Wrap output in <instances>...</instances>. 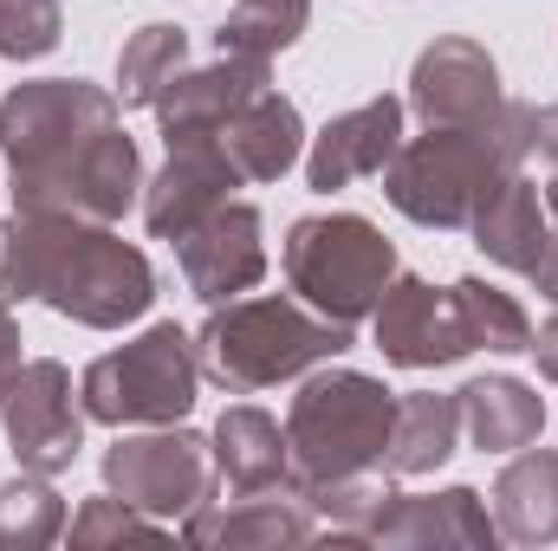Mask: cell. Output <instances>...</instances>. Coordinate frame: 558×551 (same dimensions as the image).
<instances>
[{
  "label": "cell",
  "mask_w": 558,
  "mask_h": 551,
  "mask_svg": "<svg viewBox=\"0 0 558 551\" xmlns=\"http://www.w3.org/2000/svg\"><path fill=\"white\" fill-rule=\"evenodd\" d=\"M397 428V390L364 370H305L292 409H286V448H292V493L331 487L351 474H377Z\"/></svg>",
  "instance_id": "obj_5"
},
{
  "label": "cell",
  "mask_w": 558,
  "mask_h": 551,
  "mask_svg": "<svg viewBox=\"0 0 558 551\" xmlns=\"http://www.w3.org/2000/svg\"><path fill=\"white\" fill-rule=\"evenodd\" d=\"M279 267H286V285L312 311H325L338 325H364L377 311V298L390 292V279L403 273L397 241H384L377 221L344 215V208L299 215L286 228V241H279Z\"/></svg>",
  "instance_id": "obj_6"
},
{
  "label": "cell",
  "mask_w": 558,
  "mask_h": 551,
  "mask_svg": "<svg viewBox=\"0 0 558 551\" xmlns=\"http://www.w3.org/2000/svg\"><path fill=\"white\" fill-rule=\"evenodd\" d=\"M526 351H533L539 377H553V383H558V305H553V318H546V325L533 331V344H526Z\"/></svg>",
  "instance_id": "obj_31"
},
{
  "label": "cell",
  "mask_w": 558,
  "mask_h": 551,
  "mask_svg": "<svg viewBox=\"0 0 558 551\" xmlns=\"http://www.w3.org/2000/svg\"><path fill=\"white\" fill-rule=\"evenodd\" d=\"M0 156L13 215L124 221L143 201L137 137L118 118V91L85 78H26L0 98Z\"/></svg>",
  "instance_id": "obj_1"
},
{
  "label": "cell",
  "mask_w": 558,
  "mask_h": 551,
  "mask_svg": "<svg viewBox=\"0 0 558 551\" xmlns=\"http://www.w3.org/2000/svg\"><path fill=\"white\" fill-rule=\"evenodd\" d=\"M454 292V305H461V325H468V344L474 351H494V357H520L526 344H533V318H526V305L513 298V292H500V285H487V279H454L448 285Z\"/></svg>",
  "instance_id": "obj_26"
},
{
  "label": "cell",
  "mask_w": 558,
  "mask_h": 551,
  "mask_svg": "<svg viewBox=\"0 0 558 551\" xmlns=\"http://www.w3.org/2000/svg\"><path fill=\"white\" fill-rule=\"evenodd\" d=\"M189 546H228V551H274V546H312L318 539V513L292 493V487H267V493H234V500H202L182 519Z\"/></svg>",
  "instance_id": "obj_15"
},
{
  "label": "cell",
  "mask_w": 558,
  "mask_h": 551,
  "mask_svg": "<svg viewBox=\"0 0 558 551\" xmlns=\"http://www.w3.org/2000/svg\"><path fill=\"white\" fill-rule=\"evenodd\" d=\"M65 539V500L46 474H26L0 487V551H39Z\"/></svg>",
  "instance_id": "obj_27"
},
{
  "label": "cell",
  "mask_w": 558,
  "mask_h": 551,
  "mask_svg": "<svg viewBox=\"0 0 558 551\" xmlns=\"http://www.w3.org/2000/svg\"><path fill=\"white\" fill-rule=\"evenodd\" d=\"M175 247V267L202 305H228L267 279V221L254 201H221L208 221H195Z\"/></svg>",
  "instance_id": "obj_11"
},
{
  "label": "cell",
  "mask_w": 558,
  "mask_h": 551,
  "mask_svg": "<svg viewBox=\"0 0 558 551\" xmlns=\"http://www.w3.org/2000/svg\"><path fill=\"white\" fill-rule=\"evenodd\" d=\"M422 124H487L507 111V91H500V65L481 39H428L410 65V98Z\"/></svg>",
  "instance_id": "obj_12"
},
{
  "label": "cell",
  "mask_w": 558,
  "mask_h": 551,
  "mask_svg": "<svg viewBox=\"0 0 558 551\" xmlns=\"http://www.w3.org/2000/svg\"><path fill=\"white\" fill-rule=\"evenodd\" d=\"M234 188H247L228 156L215 149H169V162L143 182V228L156 241H182L195 221H208L221 201H234Z\"/></svg>",
  "instance_id": "obj_18"
},
{
  "label": "cell",
  "mask_w": 558,
  "mask_h": 551,
  "mask_svg": "<svg viewBox=\"0 0 558 551\" xmlns=\"http://www.w3.org/2000/svg\"><path fill=\"white\" fill-rule=\"evenodd\" d=\"M461 441V403L454 396H435V390H410L397 396V428H390V448H384V474H435Z\"/></svg>",
  "instance_id": "obj_23"
},
{
  "label": "cell",
  "mask_w": 558,
  "mask_h": 551,
  "mask_svg": "<svg viewBox=\"0 0 558 551\" xmlns=\"http://www.w3.org/2000/svg\"><path fill=\"white\" fill-rule=\"evenodd\" d=\"M0 298H33L72 325L118 331L156 305V267L111 221L13 215L0 228Z\"/></svg>",
  "instance_id": "obj_2"
},
{
  "label": "cell",
  "mask_w": 558,
  "mask_h": 551,
  "mask_svg": "<svg viewBox=\"0 0 558 551\" xmlns=\"http://www.w3.org/2000/svg\"><path fill=\"white\" fill-rule=\"evenodd\" d=\"M371 331H377L384 364H397V370H441V364H461L474 351L454 292L448 285H428L416 273L390 279V292L371 311Z\"/></svg>",
  "instance_id": "obj_10"
},
{
  "label": "cell",
  "mask_w": 558,
  "mask_h": 551,
  "mask_svg": "<svg viewBox=\"0 0 558 551\" xmlns=\"http://www.w3.org/2000/svg\"><path fill=\"white\" fill-rule=\"evenodd\" d=\"M0 428L26 474L59 480L85 448V403H72V370L59 357H26L0 396Z\"/></svg>",
  "instance_id": "obj_9"
},
{
  "label": "cell",
  "mask_w": 558,
  "mask_h": 551,
  "mask_svg": "<svg viewBox=\"0 0 558 551\" xmlns=\"http://www.w3.org/2000/svg\"><path fill=\"white\" fill-rule=\"evenodd\" d=\"M189 65V33L169 20H149L118 52V105H156L162 85Z\"/></svg>",
  "instance_id": "obj_25"
},
{
  "label": "cell",
  "mask_w": 558,
  "mask_h": 551,
  "mask_svg": "<svg viewBox=\"0 0 558 551\" xmlns=\"http://www.w3.org/2000/svg\"><path fill=\"white\" fill-rule=\"evenodd\" d=\"M195 390H202V357H195V338L162 318L149 325L143 338L105 351L85 364L78 377V403L92 421H111V428H162V421H189L195 409Z\"/></svg>",
  "instance_id": "obj_7"
},
{
  "label": "cell",
  "mask_w": 558,
  "mask_h": 551,
  "mask_svg": "<svg viewBox=\"0 0 558 551\" xmlns=\"http://www.w3.org/2000/svg\"><path fill=\"white\" fill-rule=\"evenodd\" d=\"M533 156H546L558 169V105H546V111L533 105Z\"/></svg>",
  "instance_id": "obj_32"
},
{
  "label": "cell",
  "mask_w": 558,
  "mask_h": 551,
  "mask_svg": "<svg viewBox=\"0 0 558 551\" xmlns=\"http://www.w3.org/2000/svg\"><path fill=\"white\" fill-rule=\"evenodd\" d=\"M468 234H474V247H481L494 267L533 279L539 254H546V241H553V215H546L539 182H533L526 169H513V175L487 195V208L468 221Z\"/></svg>",
  "instance_id": "obj_20"
},
{
  "label": "cell",
  "mask_w": 558,
  "mask_h": 551,
  "mask_svg": "<svg viewBox=\"0 0 558 551\" xmlns=\"http://www.w3.org/2000/svg\"><path fill=\"white\" fill-rule=\"evenodd\" d=\"M267 78H274L267 59H234V52H215L208 65H182L162 85V98L149 105L156 111V131H162L169 149H202V143H215V131L228 124V111L247 91H260Z\"/></svg>",
  "instance_id": "obj_13"
},
{
  "label": "cell",
  "mask_w": 558,
  "mask_h": 551,
  "mask_svg": "<svg viewBox=\"0 0 558 551\" xmlns=\"http://www.w3.org/2000/svg\"><path fill=\"white\" fill-rule=\"evenodd\" d=\"M533 156V105H513L487 124H422V137H403V149L384 169V195L403 221L454 234L468 228L487 195L526 169Z\"/></svg>",
  "instance_id": "obj_3"
},
{
  "label": "cell",
  "mask_w": 558,
  "mask_h": 551,
  "mask_svg": "<svg viewBox=\"0 0 558 551\" xmlns=\"http://www.w3.org/2000/svg\"><path fill=\"white\" fill-rule=\"evenodd\" d=\"M487 500L507 546H558V448H520Z\"/></svg>",
  "instance_id": "obj_21"
},
{
  "label": "cell",
  "mask_w": 558,
  "mask_h": 551,
  "mask_svg": "<svg viewBox=\"0 0 558 551\" xmlns=\"http://www.w3.org/2000/svg\"><path fill=\"white\" fill-rule=\"evenodd\" d=\"M65 532H72V546H118V539H143V546H156V539H162V519H149L143 506L118 500V493L105 487L98 500H85V506L65 519Z\"/></svg>",
  "instance_id": "obj_28"
},
{
  "label": "cell",
  "mask_w": 558,
  "mask_h": 551,
  "mask_svg": "<svg viewBox=\"0 0 558 551\" xmlns=\"http://www.w3.org/2000/svg\"><path fill=\"white\" fill-rule=\"evenodd\" d=\"M305 20H312V0H234V13L215 26V52L274 65L286 46H299Z\"/></svg>",
  "instance_id": "obj_24"
},
{
  "label": "cell",
  "mask_w": 558,
  "mask_h": 551,
  "mask_svg": "<svg viewBox=\"0 0 558 551\" xmlns=\"http://www.w3.org/2000/svg\"><path fill=\"white\" fill-rule=\"evenodd\" d=\"M351 331L357 325H338L325 311H312L299 292H260V298H228V305H208V325L195 331V357H202V377L221 383L228 396H254V390H274L292 383L331 357L351 351Z\"/></svg>",
  "instance_id": "obj_4"
},
{
  "label": "cell",
  "mask_w": 558,
  "mask_h": 551,
  "mask_svg": "<svg viewBox=\"0 0 558 551\" xmlns=\"http://www.w3.org/2000/svg\"><path fill=\"white\" fill-rule=\"evenodd\" d=\"M20 364H26V351H20V318H13L7 298H0V396H7V383L20 377Z\"/></svg>",
  "instance_id": "obj_30"
},
{
  "label": "cell",
  "mask_w": 558,
  "mask_h": 551,
  "mask_svg": "<svg viewBox=\"0 0 558 551\" xmlns=\"http://www.w3.org/2000/svg\"><path fill=\"white\" fill-rule=\"evenodd\" d=\"M454 403H461V434L481 454H520L546 434V403L520 377H474L454 390Z\"/></svg>",
  "instance_id": "obj_22"
},
{
  "label": "cell",
  "mask_w": 558,
  "mask_h": 551,
  "mask_svg": "<svg viewBox=\"0 0 558 551\" xmlns=\"http://www.w3.org/2000/svg\"><path fill=\"white\" fill-rule=\"evenodd\" d=\"M371 546L384 551H428V546H454V551H494L500 526L481 506L474 487H441V493H397L390 513L377 519Z\"/></svg>",
  "instance_id": "obj_17"
},
{
  "label": "cell",
  "mask_w": 558,
  "mask_h": 551,
  "mask_svg": "<svg viewBox=\"0 0 558 551\" xmlns=\"http://www.w3.org/2000/svg\"><path fill=\"white\" fill-rule=\"evenodd\" d=\"M403 118H410V105L390 98V91L357 105V111H344V118H331L305 149V188L338 195V188H351L364 175H384L390 156L403 149Z\"/></svg>",
  "instance_id": "obj_14"
},
{
  "label": "cell",
  "mask_w": 558,
  "mask_h": 551,
  "mask_svg": "<svg viewBox=\"0 0 558 551\" xmlns=\"http://www.w3.org/2000/svg\"><path fill=\"white\" fill-rule=\"evenodd\" d=\"M105 487L118 500L143 506L149 519H189L215 493V461L208 441L182 421H162L149 434H118L105 448Z\"/></svg>",
  "instance_id": "obj_8"
},
{
  "label": "cell",
  "mask_w": 558,
  "mask_h": 551,
  "mask_svg": "<svg viewBox=\"0 0 558 551\" xmlns=\"http://www.w3.org/2000/svg\"><path fill=\"white\" fill-rule=\"evenodd\" d=\"M65 20H59V0H0V59H46L59 46Z\"/></svg>",
  "instance_id": "obj_29"
},
{
  "label": "cell",
  "mask_w": 558,
  "mask_h": 551,
  "mask_svg": "<svg viewBox=\"0 0 558 551\" xmlns=\"http://www.w3.org/2000/svg\"><path fill=\"white\" fill-rule=\"evenodd\" d=\"M202 149L228 156V169L241 182H279L305 156V118H299V105L286 91H274V78H267L260 91H247L228 111V124L215 131V143H202Z\"/></svg>",
  "instance_id": "obj_16"
},
{
  "label": "cell",
  "mask_w": 558,
  "mask_h": 551,
  "mask_svg": "<svg viewBox=\"0 0 558 551\" xmlns=\"http://www.w3.org/2000/svg\"><path fill=\"white\" fill-rule=\"evenodd\" d=\"M208 461H215V480L228 493H267V487H292V448H286V428L254 403H234L221 409L215 434H208Z\"/></svg>",
  "instance_id": "obj_19"
}]
</instances>
